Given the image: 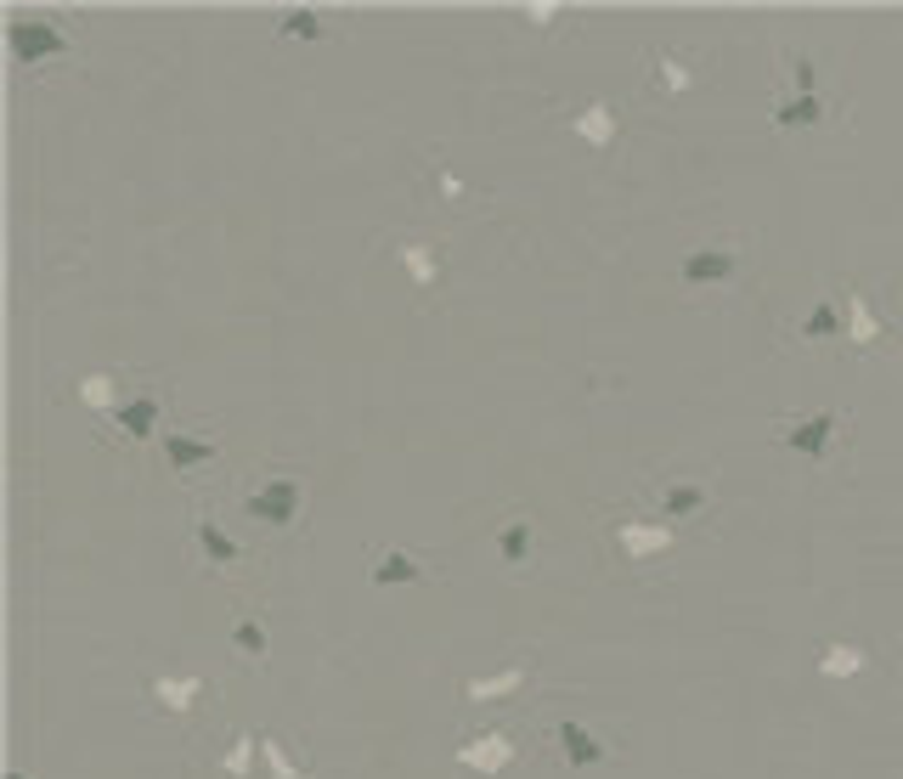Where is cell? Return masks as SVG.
<instances>
[{
  "instance_id": "1",
  "label": "cell",
  "mask_w": 903,
  "mask_h": 779,
  "mask_svg": "<svg viewBox=\"0 0 903 779\" xmlns=\"http://www.w3.org/2000/svg\"><path fill=\"white\" fill-rule=\"evenodd\" d=\"M243 514L261 519V526H277V532H294L300 514H305V480L300 475H272L254 492H243Z\"/></svg>"
},
{
  "instance_id": "2",
  "label": "cell",
  "mask_w": 903,
  "mask_h": 779,
  "mask_svg": "<svg viewBox=\"0 0 903 779\" xmlns=\"http://www.w3.org/2000/svg\"><path fill=\"white\" fill-rule=\"evenodd\" d=\"M734 266H740L734 243H706V249L683 254L678 283H689V289H718V283H729V277H734Z\"/></svg>"
},
{
  "instance_id": "3",
  "label": "cell",
  "mask_w": 903,
  "mask_h": 779,
  "mask_svg": "<svg viewBox=\"0 0 903 779\" xmlns=\"http://www.w3.org/2000/svg\"><path fill=\"white\" fill-rule=\"evenodd\" d=\"M12 57L23 62V69H40V62H51V57H62V51H69V34H62V29H51V23H12Z\"/></svg>"
},
{
  "instance_id": "4",
  "label": "cell",
  "mask_w": 903,
  "mask_h": 779,
  "mask_svg": "<svg viewBox=\"0 0 903 779\" xmlns=\"http://www.w3.org/2000/svg\"><path fill=\"white\" fill-rule=\"evenodd\" d=\"M830 435H835V413H808V418H785L780 424V441L791 452H802V458H824Z\"/></svg>"
},
{
  "instance_id": "5",
  "label": "cell",
  "mask_w": 903,
  "mask_h": 779,
  "mask_svg": "<svg viewBox=\"0 0 903 779\" xmlns=\"http://www.w3.org/2000/svg\"><path fill=\"white\" fill-rule=\"evenodd\" d=\"M531 548H537V519L531 514H508L503 526H497V559L508 570H520L531 559Z\"/></svg>"
},
{
  "instance_id": "6",
  "label": "cell",
  "mask_w": 903,
  "mask_h": 779,
  "mask_svg": "<svg viewBox=\"0 0 903 779\" xmlns=\"http://www.w3.org/2000/svg\"><path fill=\"white\" fill-rule=\"evenodd\" d=\"M192 543H199V559L204 565H215V570H226V565H237V543L215 526V514L210 508H199L192 514Z\"/></svg>"
},
{
  "instance_id": "7",
  "label": "cell",
  "mask_w": 903,
  "mask_h": 779,
  "mask_svg": "<svg viewBox=\"0 0 903 779\" xmlns=\"http://www.w3.org/2000/svg\"><path fill=\"white\" fill-rule=\"evenodd\" d=\"M706 503H712V486H706V480L661 486V514H667V526H689L694 514H706Z\"/></svg>"
},
{
  "instance_id": "8",
  "label": "cell",
  "mask_w": 903,
  "mask_h": 779,
  "mask_svg": "<svg viewBox=\"0 0 903 779\" xmlns=\"http://www.w3.org/2000/svg\"><path fill=\"white\" fill-rule=\"evenodd\" d=\"M452 757H458L464 768H475V773H497V768H508V762H514V740L491 729V735H480V740H464Z\"/></svg>"
},
{
  "instance_id": "9",
  "label": "cell",
  "mask_w": 903,
  "mask_h": 779,
  "mask_svg": "<svg viewBox=\"0 0 903 779\" xmlns=\"http://www.w3.org/2000/svg\"><path fill=\"white\" fill-rule=\"evenodd\" d=\"M159 413H164L159 389H136L131 402H119V429L136 435V441H153L159 435Z\"/></svg>"
},
{
  "instance_id": "10",
  "label": "cell",
  "mask_w": 903,
  "mask_h": 779,
  "mask_svg": "<svg viewBox=\"0 0 903 779\" xmlns=\"http://www.w3.org/2000/svg\"><path fill=\"white\" fill-rule=\"evenodd\" d=\"M199 695H204V678H175V672H153L148 678V700L159 711H192Z\"/></svg>"
},
{
  "instance_id": "11",
  "label": "cell",
  "mask_w": 903,
  "mask_h": 779,
  "mask_svg": "<svg viewBox=\"0 0 903 779\" xmlns=\"http://www.w3.org/2000/svg\"><path fill=\"white\" fill-rule=\"evenodd\" d=\"M554 740H559V751H565V762H570V768H593V762H605L599 735H588L576 718H559V724H554Z\"/></svg>"
},
{
  "instance_id": "12",
  "label": "cell",
  "mask_w": 903,
  "mask_h": 779,
  "mask_svg": "<svg viewBox=\"0 0 903 779\" xmlns=\"http://www.w3.org/2000/svg\"><path fill=\"white\" fill-rule=\"evenodd\" d=\"M367 581H373V588H402V581H424V565H418L407 548H384V554L373 559Z\"/></svg>"
},
{
  "instance_id": "13",
  "label": "cell",
  "mask_w": 903,
  "mask_h": 779,
  "mask_svg": "<svg viewBox=\"0 0 903 779\" xmlns=\"http://www.w3.org/2000/svg\"><path fill=\"white\" fill-rule=\"evenodd\" d=\"M164 458H170L175 469H199V464H215V458H221V441H204V435L175 429V435H164Z\"/></svg>"
},
{
  "instance_id": "14",
  "label": "cell",
  "mask_w": 903,
  "mask_h": 779,
  "mask_svg": "<svg viewBox=\"0 0 903 779\" xmlns=\"http://www.w3.org/2000/svg\"><path fill=\"white\" fill-rule=\"evenodd\" d=\"M526 678H531V661H508V667H503V672H491V678H469V689H464V695H469V700H508V695L520 689Z\"/></svg>"
},
{
  "instance_id": "15",
  "label": "cell",
  "mask_w": 903,
  "mask_h": 779,
  "mask_svg": "<svg viewBox=\"0 0 903 779\" xmlns=\"http://www.w3.org/2000/svg\"><path fill=\"white\" fill-rule=\"evenodd\" d=\"M864 649L859 644H819V656H813V667H819V678H853V672H864Z\"/></svg>"
},
{
  "instance_id": "16",
  "label": "cell",
  "mask_w": 903,
  "mask_h": 779,
  "mask_svg": "<svg viewBox=\"0 0 903 779\" xmlns=\"http://www.w3.org/2000/svg\"><path fill=\"white\" fill-rule=\"evenodd\" d=\"M848 328H853V340L864 345V351H881L886 345V322H875V311H870V294H848Z\"/></svg>"
},
{
  "instance_id": "17",
  "label": "cell",
  "mask_w": 903,
  "mask_h": 779,
  "mask_svg": "<svg viewBox=\"0 0 903 779\" xmlns=\"http://www.w3.org/2000/svg\"><path fill=\"white\" fill-rule=\"evenodd\" d=\"M819 119H824L819 91H797V97L773 102V124H780V130H802V124H819Z\"/></svg>"
},
{
  "instance_id": "18",
  "label": "cell",
  "mask_w": 903,
  "mask_h": 779,
  "mask_svg": "<svg viewBox=\"0 0 903 779\" xmlns=\"http://www.w3.org/2000/svg\"><path fill=\"white\" fill-rule=\"evenodd\" d=\"M576 130H582V136L605 153L616 136H621V119H616V102H593L588 113H576Z\"/></svg>"
},
{
  "instance_id": "19",
  "label": "cell",
  "mask_w": 903,
  "mask_h": 779,
  "mask_svg": "<svg viewBox=\"0 0 903 779\" xmlns=\"http://www.w3.org/2000/svg\"><path fill=\"white\" fill-rule=\"evenodd\" d=\"M237 649H243V656L248 661H266V649H272V638H266V621L261 616H254V610H243L237 621H232V633H226Z\"/></svg>"
},
{
  "instance_id": "20",
  "label": "cell",
  "mask_w": 903,
  "mask_h": 779,
  "mask_svg": "<svg viewBox=\"0 0 903 779\" xmlns=\"http://www.w3.org/2000/svg\"><path fill=\"white\" fill-rule=\"evenodd\" d=\"M402 266L413 272V283H418L424 294H429V289L440 283V272H446L440 260H435V249H424V243H407V249H402Z\"/></svg>"
},
{
  "instance_id": "21",
  "label": "cell",
  "mask_w": 903,
  "mask_h": 779,
  "mask_svg": "<svg viewBox=\"0 0 903 779\" xmlns=\"http://www.w3.org/2000/svg\"><path fill=\"white\" fill-rule=\"evenodd\" d=\"M650 69H656V91H683V85L694 80V74L683 69V62H678L672 51H661V45L650 51Z\"/></svg>"
},
{
  "instance_id": "22",
  "label": "cell",
  "mask_w": 903,
  "mask_h": 779,
  "mask_svg": "<svg viewBox=\"0 0 903 779\" xmlns=\"http://www.w3.org/2000/svg\"><path fill=\"white\" fill-rule=\"evenodd\" d=\"M802 334L808 340H835V334H842V311H835V300H819V311L802 322Z\"/></svg>"
},
{
  "instance_id": "23",
  "label": "cell",
  "mask_w": 903,
  "mask_h": 779,
  "mask_svg": "<svg viewBox=\"0 0 903 779\" xmlns=\"http://www.w3.org/2000/svg\"><path fill=\"white\" fill-rule=\"evenodd\" d=\"M621 548L627 554H661V548H672V532H621Z\"/></svg>"
},
{
  "instance_id": "24",
  "label": "cell",
  "mask_w": 903,
  "mask_h": 779,
  "mask_svg": "<svg viewBox=\"0 0 903 779\" xmlns=\"http://www.w3.org/2000/svg\"><path fill=\"white\" fill-rule=\"evenodd\" d=\"M283 34H294V40H322L328 29H322L316 12H288V18H283Z\"/></svg>"
},
{
  "instance_id": "25",
  "label": "cell",
  "mask_w": 903,
  "mask_h": 779,
  "mask_svg": "<svg viewBox=\"0 0 903 779\" xmlns=\"http://www.w3.org/2000/svg\"><path fill=\"white\" fill-rule=\"evenodd\" d=\"M7 779H23V773H7Z\"/></svg>"
}]
</instances>
